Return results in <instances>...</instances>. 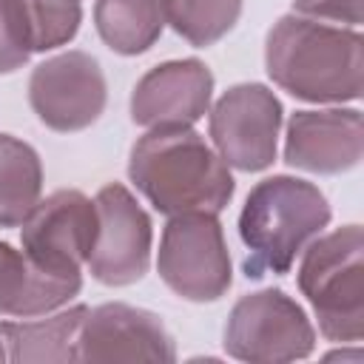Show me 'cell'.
<instances>
[{
  "label": "cell",
  "instance_id": "obj_10",
  "mask_svg": "<svg viewBox=\"0 0 364 364\" xmlns=\"http://www.w3.org/2000/svg\"><path fill=\"white\" fill-rule=\"evenodd\" d=\"M97 236L88 253L91 276L102 284H131L151 259V219L122 185H105L97 199Z\"/></svg>",
  "mask_w": 364,
  "mask_h": 364
},
{
  "label": "cell",
  "instance_id": "obj_7",
  "mask_svg": "<svg viewBox=\"0 0 364 364\" xmlns=\"http://www.w3.org/2000/svg\"><path fill=\"white\" fill-rule=\"evenodd\" d=\"M97 236V205L80 191H57L23 219V253L54 276L80 279Z\"/></svg>",
  "mask_w": 364,
  "mask_h": 364
},
{
  "label": "cell",
  "instance_id": "obj_21",
  "mask_svg": "<svg viewBox=\"0 0 364 364\" xmlns=\"http://www.w3.org/2000/svg\"><path fill=\"white\" fill-rule=\"evenodd\" d=\"M9 358V350H6V333H3V324H0V361Z\"/></svg>",
  "mask_w": 364,
  "mask_h": 364
},
{
  "label": "cell",
  "instance_id": "obj_16",
  "mask_svg": "<svg viewBox=\"0 0 364 364\" xmlns=\"http://www.w3.org/2000/svg\"><path fill=\"white\" fill-rule=\"evenodd\" d=\"M43 168L40 156L23 139L0 134V228L23 225L40 202Z\"/></svg>",
  "mask_w": 364,
  "mask_h": 364
},
{
  "label": "cell",
  "instance_id": "obj_3",
  "mask_svg": "<svg viewBox=\"0 0 364 364\" xmlns=\"http://www.w3.org/2000/svg\"><path fill=\"white\" fill-rule=\"evenodd\" d=\"M330 222V205L324 193L293 176L262 179L250 193L239 216V233L247 245V276L287 273L301 247L318 236Z\"/></svg>",
  "mask_w": 364,
  "mask_h": 364
},
{
  "label": "cell",
  "instance_id": "obj_4",
  "mask_svg": "<svg viewBox=\"0 0 364 364\" xmlns=\"http://www.w3.org/2000/svg\"><path fill=\"white\" fill-rule=\"evenodd\" d=\"M361 228H338L313 242L299 267V287L330 341L364 336V250Z\"/></svg>",
  "mask_w": 364,
  "mask_h": 364
},
{
  "label": "cell",
  "instance_id": "obj_6",
  "mask_svg": "<svg viewBox=\"0 0 364 364\" xmlns=\"http://www.w3.org/2000/svg\"><path fill=\"white\" fill-rule=\"evenodd\" d=\"M316 333L304 310L282 290L242 296L225 327V350L250 364H284L313 353Z\"/></svg>",
  "mask_w": 364,
  "mask_h": 364
},
{
  "label": "cell",
  "instance_id": "obj_17",
  "mask_svg": "<svg viewBox=\"0 0 364 364\" xmlns=\"http://www.w3.org/2000/svg\"><path fill=\"white\" fill-rule=\"evenodd\" d=\"M94 23L100 37L119 54H139L162 34L159 0H97Z\"/></svg>",
  "mask_w": 364,
  "mask_h": 364
},
{
  "label": "cell",
  "instance_id": "obj_8",
  "mask_svg": "<svg viewBox=\"0 0 364 364\" xmlns=\"http://www.w3.org/2000/svg\"><path fill=\"white\" fill-rule=\"evenodd\" d=\"M282 102L259 82L233 85L210 111V136L225 159L239 171H262L276 159Z\"/></svg>",
  "mask_w": 364,
  "mask_h": 364
},
{
  "label": "cell",
  "instance_id": "obj_14",
  "mask_svg": "<svg viewBox=\"0 0 364 364\" xmlns=\"http://www.w3.org/2000/svg\"><path fill=\"white\" fill-rule=\"evenodd\" d=\"M80 279L54 276L0 242V316H37L77 296Z\"/></svg>",
  "mask_w": 364,
  "mask_h": 364
},
{
  "label": "cell",
  "instance_id": "obj_9",
  "mask_svg": "<svg viewBox=\"0 0 364 364\" xmlns=\"http://www.w3.org/2000/svg\"><path fill=\"white\" fill-rule=\"evenodd\" d=\"M34 114L54 131H82L105 108V77L85 51H65L40 63L28 82Z\"/></svg>",
  "mask_w": 364,
  "mask_h": 364
},
{
  "label": "cell",
  "instance_id": "obj_19",
  "mask_svg": "<svg viewBox=\"0 0 364 364\" xmlns=\"http://www.w3.org/2000/svg\"><path fill=\"white\" fill-rule=\"evenodd\" d=\"M37 51L34 0H0V74L20 68Z\"/></svg>",
  "mask_w": 364,
  "mask_h": 364
},
{
  "label": "cell",
  "instance_id": "obj_2",
  "mask_svg": "<svg viewBox=\"0 0 364 364\" xmlns=\"http://www.w3.org/2000/svg\"><path fill=\"white\" fill-rule=\"evenodd\" d=\"M364 40L355 28H333L307 17H282L264 48L276 85L310 102H344L361 97Z\"/></svg>",
  "mask_w": 364,
  "mask_h": 364
},
{
  "label": "cell",
  "instance_id": "obj_12",
  "mask_svg": "<svg viewBox=\"0 0 364 364\" xmlns=\"http://www.w3.org/2000/svg\"><path fill=\"white\" fill-rule=\"evenodd\" d=\"M364 148L361 114L355 108L296 111L287 122L284 159L313 173H341L358 165Z\"/></svg>",
  "mask_w": 364,
  "mask_h": 364
},
{
  "label": "cell",
  "instance_id": "obj_18",
  "mask_svg": "<svg viewBox=\"0 0 364 364\" xmlns=\"http://www.w3.org/2000/svg\"><path fill=\"white\" fill-rule=\"evenodd\" d=\"M162 17L191 46H210L239 20L242 0H159Z\"/></svg>",
  "mask_w": 364,
  "mask_h": 364
},
{
  "label": "cell",
  "instance_id": "obj_1",
  "mask_svg": "<svg viewBox=\"0 0 364 364\" xmlns=\"http://www.w3.org/2000/svg\"><path fill=\"white\" fill-rule=\"evenodd\" d=\"M128 173L151 205L168 216L219 213L233 196L225 159L191 128H151L131 151Z\"/></svg>",
  "mask_w": 364,
  "mask_h": 364
},
{
  "label": "cell",
  "instance_id": "obj_11",
  "mask_svg": "<svg viewBox=\"0 0 364 364\" xmlns=\"http://www.w3.org/2000/svg\"><path fill=\"white\" fill-rule=\"evenodd\" d=\"M80 361H173L176 350L165 324L139 307L100 304L85 313L80 338Z\"/></svg>",
  "mask_w": 364,
  "mask_h": 364
},
{
  "label": "cell",
  "instance_id": "obj_15",
  "mask_svg": "<svg viewBox=\"0 0 364 364\" xmlns=\"http://www.w3.org/2000/svg\"><path fill=\"white\" fill-rule=\"evenodd\" d=\"M88 307H71L51 318L3 324L11 361H80L77 338Z\"/></svg>",
  "mask_w": 364,
  "mask_h": 364
},
{
  "label": "cell",
  "instance_id": "obj_5",
  "mask_svg": "<svg viewBox=\"0 0 364 364\" xmlns=\"http://www.w3.org/2000/svg\"><path fill=\"white\" fill-rule=\"evenodd\" d=\"M162 282L188 301H216L230 287V256L216 213H176L162 230Z\"/></svg>",
  "mask_w": 364,
  "mask_h": 364
},
{
  "label": "cell",
  "instance_id": "obj_13",
  "mask_svg": "<svg viewBox=\"0 0 364 364\" xmlns=\"http://www.w3.org/2000/svg\"><path fill=\"white\" fill-rule=\"evenodd\" d=\"M213 77L199 60H176L151 68L134 88L131 117L136 125H191L210 105Z\"/></svg>",
  "mask_w": 364,
  "mask_h": 364
},
{
  "label": "cell",
  "instance_id": "obj_20",
  "mask_svg": "<svg viewBox=\"0 0 364 364\" xmlns=\"http://www.w3.org/2000/svg\"><path fill=\"white\" fill-rule=\"evenodd\" d=\"M296 11L307 17H321V20H338L358 26L361 23V0H293Z\"/></svg>",
  "mask_w": 364,
  "mask_h": 364
}]
</instances>
